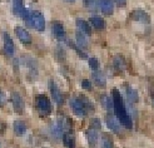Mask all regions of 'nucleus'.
<instances>
[{
	"label": "nucleus",
	"instance_id": "obj_17",
	"mask_svg": "<svg viewBox=\"0 0 154 148\" xmlns=\"http://www.w3.org/2000/svg\"><path fill=\"white\" fill-rule=\"evenodd\" d=\"M13 128H14V132L18 136H24L25 132H26V126L23 121H15L13 124Z\"/></svg>",
	"mask_w": 154,
	"mask_h": 148
},
{
	"label": "nucleus",
	"instance_id": "obj_24",
	"mask_svg": "<svg viewBox=\"0 0 154 148\" xmlns=\"http://www.w3.org/2000/svg\"><path fill=\"white\" fill-rule=\"evenodd\" d=\"M50 133H51L53 138L59 139V138L61 137V134H63V131H61L60 127L57 124V126H51V128H50Z\"/></svg>",
	"mask_w": 154,
	"mask_h": 148
},
{
	"label": "nucleus",
	"instance_id": "obj_31",
	"mask_svg": "<svg viewBox=\"0 0 154 148\" xmlns=\"http://www.w3.org/2000/svg\"><path fill=\"white\" fill-rule=\"evenodd\" d=\"M91 126H93L95 129H99L102 127V123H100V121H99L98 118H94V119H91Z\"/></svg>",
	"mask_w": 154,
	"mask_h": 148
},
{
	"label": "nucleus",
	"instance_id": "obj_5",
	"mask_svg": "<svg viewBox=\"0 0 154 148\" xmlns=\"http://www.w3.org/2000/svg\"><path fill=\"white\" fill-rule=\"evenodd\" d=\"M51 32L53 35L55 36V39H58L59 42H65L66 40V33H65V29L64 25L59 21H54L51 24Z\"/></svg>",
	"mask_w": 154,
	"mask_h": 148
},
{
	"label": "nucleus",
	"instance_id": "obj_16",
	"mask_svg": "<svg viewBox=\"0 0 154 148\" xmlns=\"http://www.w3.org/2000/svg\"><path fill=\"white\" fill-rule=\"evenodd\" d=\"M93 79H94V83L98 85L99 88H104L105 87V83H106V79H105V75L100 72H93Z\"/></svg>",
	"mask_w": 154,
	"mask_h": 148
},
{
	"label": "nucleus",
	"instance_id": "obj_7",
	"mask_svg": "<svg viewBox=\"0 0 154 148\" xmlns=\"http://www.w3.org/2000/svg\"><path fill=\"white\" fill-rule=\"evenodd\" d=\"M3 40H4V52L8 57H13L15 53V45L13 39L8 33H3Z\"/></svg>",
	"mask_w": 154,
	"mask_h": 148
},
{
	"label": "nucleus",
	"instance_id": "obj_18",
	"mask_svg": "<svg viewBox=\"0 0 154 148\" xmlns=\"http://www.w3.org/2000/svg\"><path fill=\"white\" fill-rule=\"evenodd\" d=\"M63 142H64V146L66 148H75V138H74V134L72 133V132L64 133Z\"/></svg>",
	"mask_w": 154,
	"mask_h": 148
},
{
	"label": "nucleus",
	"instance_id": "obj_32",
	"mask_svg": "<svg viewBox=\"0 0 154 148\" xmlns=\"http://www.w3.org/2000/svg\"><path fill=\"white\" fill-rule=\"evenodd\" d=\"M114 3L117 4L118 6H120V8H122V6H124V5L127 4V0H114Z\"/></svg>",
	"mask_w": 154,
	"mask_h": 148
},
{
	"label": "nucleus",
	"instance_id": "obj_13",
	"mask_svg": "<svg viewBox=\"0 0 154 148\" xmlns=\"http://www.w3.org/2000/svg\"><path fill=\"white\" fill-rule=\"evenodd\" d=\"M26 11L25 6H24V2L23 0H13V13L17 15V17L23 18V15Z\"/></svg>",
	"mask_w": 154,
	"mask_h": 148
},
{
	"label": "nucleus",
	"instance_id": "obj_29",
	"mask_svg": "<svg viewBox=\"0 0 154 148\" xmlns=\"http://www.w3.org/2000/svg\"><path fill=\"white\" fill-rule=\"evenodd\" d=\"M82 87H83L84 89H87V90H91V83H90L88 79H84V80L82 82Z\"/></svg>",
	"mask_w": 154,
	"mask_h": 148
},
{
	"label": "nucleus",
	"instance_id": "obj_11",
	"mask_svg": "<svg viewBox=\"0 0 154 148\" xmlns=\"http://www.w3.org/2000/svg\"><path fill=\"white\" fill-rule=\"evenodd\" d=\"M119 119L118 118H115L114 115H112V114H109L108 115V118H106V126L109 127L114 133H117V134H119L120 133V126H119Z\"/></svg>",
	"mask_w": 154,
	"mask_h": 148
},
{
	"label": "nucleus",
	"instance_id": "obj_8",
	"mask_svg": "<svg viewBox=\"0 0 154 148\" xmlns=\"http://www.w3.org/2000/svg\"><path fill=\"white\" fill-rule=\"evenodd\" d=\"M49 89H50V93H51V97L54 99V102L57 104H63V94H61V92L59 90L57 83L54 80H49Z\"/></svg>",
	"mask_w": 154,
	"mask_h": 148
},
{
	"label": "nucleus",
	"instance_id": "obj_26",
	"mask_svg": "<svg viewBox=\"0 0 154 148\" xmlns=\"http://www.w3.org/2000/svg\"><path fill=\"white\" fill-rule=\"evenodd\" d=\"M89 67H90V69H91L93 72L98 71V69H99V60H98L95 57H91V58L89 59Z\"/></svg>",
	"mask_w": 154,
	"mask_h": 148
},
{
	"label": "nucleus",
	"instance_id": "obj_27",
	"mask_svg": "<svg viewBox=\"0 0 154 148\" xmlns=\"http://www.w3.org/2000/svg\"><path fill=\"white\" fill-rule=\"evenodd\" d=\"M70 44H72V48H73V49H75V50H76V53H78L79 55H80V58H87V54H85V52H84V49H83V48L80 49V46H79V45L73 44V43H70Z\"/></svg>",
	"mask_w": 154,
	"mask_h": 148
},
{
	"label": "nucleus",
	"instance_id": "obj_1",
	"mask_svg": "<svg viewBox=\"0 0 154 148\" xmlns=\"http://www.w3.org/2000/svg\"><path fill=\"white\" fill-rule=\"evenodd\" d=\"M112 99H113V104H114V112L117 118L119 119L122 126H124L128 129L133 128V121L130 118V115L128 114L125 105H124V100H123V97L119 93L118 89H113L112 90Z\"/></svg>",
	"mask_w": 154,
	"mask_h": 148
},
{
	"label": "nucleus",
	"instance_id": "obj_25",
	"mask_svg": "<svg viewBox=\"0 0 154 148\" xmlns=\"http://www.w3.org/2000/svg\"><path fill=\"white\" fill-rule=\"evenodd\" d=\"M102 148H114L113 141L109 138V136H106V134L103 136V138H102Z\"/></svg>",
	"mask_w": 154,
	"mask_h": 148
},
{
	"label": "nucleus",
	"instance_id": "obj_4",
	"mask_svg": "<svg viewBox=\"0 0 154 148\" xmlns=\"http://www.w3.org/2000/svg\"><path fill=\"white\" fill-rule=\"evenodd\" d=\"M32 28H35L38 32L45 30V19L40 11H32Z\"/></svg>",
	"mask_w": 154,
	"mask_h": 148
},
{
	"label": "nucleus",
	"instance_id": "obj_28",
	"mask_svg": "<svg viewBox=\"0 0 154 148\" xmlns=\"http://www.w3.org/2000/svg\"><path fill=\"white\" fill-rule=\"evenodd\" d=\"M83 3L88 9H94L95 8V0H83Z\"/></svg>",
	"mask_w": 154,
	"mask_h": 148
},
{
	"label": "nucleus",
	"instance_id": "obj_6",
	"mask_svg": "<svg viewBox=\"0 0 154 148\" xmlns=\"http://www.w3.org/2000/svg\"><path fill=\"white\" fill-rule=\"evenodd\" d=\"M11 102H13V108L14 111L21 114L23 112H24V100H23L20 93L18 92H13L11 93Z\"/></svg>",
	"mask_w": 154,
	"mask_h": 148
},
{
	"label": "nucleus",
	"instance_id": "obj_23",
	"mask_svg": "<svg viewBox=\"0 0 154 148\" xmlns=\"http://www.w3.org/2000/svg\"><path fill=\"white\" fill-rule=\"evenodd\" d=\"M114 67L117 68L118 71H124L125 63H124V59H123L120 55H117L114 58Z\"/></svg>",
	"mask_w": 154,
	"mask_h": 148
},
{
	"label": "nucleus",
	"instance_id": "obj_22",
	"mask_svg": "<svg viewBox=\"0 0 154 148\" xmlns=\"http://www.w3.org/2000/svg\"><path fill=\"white\" fill-rule=\"evenodd\" d=\"M76 42H78L79 46H80V48H83V49L88 46V39H87V35L84 34V33H82V32H78V33H76Z\"/></svg>",
	"mask_w": 154,
	"mask_h": 148
},
{
	"label": "nucleus",
	"instance_id": "obj_12",
	"mask_svg": "<svg viewBox=\"0 0 154 148\" xmlns=\"http://www.w3.org/2000/svg\"><path fill=\"white\" fill-rule=\"evenodd\" d=\"M132 19H134L135 21H139V23H145V24H148L150 21L149 15L144 10H134L132 13Z\"/></svg>",
	"mask_w": 154,
	"mask_h": 148
},
{
	"label": "nucleus",
	"instance_id": "obj_2",
	"mask_svg": "<svg viewBox=\"0 0 154 148\" xmlns=\"http://www.w3.org/2000/svg\"><path fill=\"white\" fill-rule=\"evenodd\" d=\"M35 105H36V109H38V112H39V114L42 117H47V115H49L51 113L50 100H49V98L45 94L36 96V98H35Z\"/></svg>",
	"mask_w": 154,
	"mask_h": 148
},
{
	"label": "nucleus",
	"instance_id": "obj_19",
	"mask_svg": "<svg viewBox=\"0 0 154 148\" xmlns=\"http://www.w3.org/2000/svg\"><path fill=\"white\" fill-rule=\"evenodd\" d=\"M87 138H88V142H89V146L91 148H94L97 146V141H98V134L94 128H90L87 131Z\"/></svg>",
	"mask_w": 154,
	"mask_h": 148
},
{
	"label": "nucleus",
	"instance_id": "obj_15",
	"mask_svg": "<svg viewBox=\"0 0 154 148\" xmlns=\"http://www.w3.org/2000/svg\"><path fill=\"white\" fill-rule=\"evenodd\" d=\"M76 27H78L79 32L84 33L85 35H90L91 34V27L89 25V23L83 20V19H78L76 20Z\"/></svg>",
	"mask_w": 154,
	"mask_h": 148
},
{
	"label": "nucleus",
	"instance_id": "obj_20",
	"mask_svg": "<svg viewBox=\"0 0 154 148\" xmlns=\"http://www.w3.org/2000/svg\"><path fill=\"white\" fill-rule=\"evenodd\" d=\"M90 24L93 25L97 30H103V29H105V21H104V19H102L100 17H91L90 18Z\"/></svg>",
	"mask_w": 154,
	"mask_h": 148
},
{
	"label": "nucleus",
	"instance_id": "obj_3",
	"mask_svg": "<svg viewBox=\"0 0 154 148\" xmlns=\"http://www.w3.org/2000/svg\"><path fill=\"white\" fill-rule=\"evenodd\" d=\"M69 104H70L72 111L74 112L75 115L84 117L87 114V108H85V105H84L82 99H79V98H70V100H69Z\"/></svg>",
	"mask_w": 154,
	"mask_h": 148
},
{
	"label": "nucleus",
	"instance_id": "obj_10",
	"mask_svg": "<svg viewBox=\"0 0 154 148\" xmlns=\"http://www.w3.org/2000/svg\"><path fill=\"white\" fill-rule=\"evenodd\" d=\"M17 36L19 38V40L23 43V44H32V35L29 34V32L23 28V27H18L17 28Z\"/></svg>",
	"mask_w": 154,
	"mask_h": 148
},
{
	"label": "nucleus",
	"instance_id": "obj_14",
	"mask_svg": "<svg viewBox=\"0 0 154 148\" xmlns=\"http://www.w3.org/2000/svg\"><path fill=\"white\" fill-rule=\"evenodd\" d=\"M58 126L60 127L61 131L65 132V133L72 132V122L69 118H66V117H60L58 119Z\"/></svg>",
	"mask_w": 154,
	"mask_h": 148
},
{
	"label": "nucleus",
	"instance_id": "obj_34",
	"mask_svg": "<svg viewBox=\"0 0 154 148\" xmlns=\"http://www.w3.org/2000/svg\"><path fill=\"white\" fill-rule=\"evenodd\" d=\"M152 103H153V107H154V97H152Z\"/></svg>",
	"mask_w": 154,
	"mask_h": 148
},
{
	"label": "nucleus",
	"instance_id": "obj_21",
	"mask_svg": "<svg viewBox=\"0 0 154 148\" xmlns=\"http://www.w3.org/2000/svg\"><path fill=\"white\" fill-rule=\"evenodd\" d=\"M127 97L132 103H137L139 100V96H138V92L132 88V87H127Z\"/></svg>",
	"mask_w": 154,
	"mask_h": 148
},
{
	"label": "nucleus",
	"instance_id": "obj_33",
	"mask_svg": "<svg viewBox=\"0 0 154 148\" xmlns=\"http://www.w3.org/2000/svg\"><path fill=\"white\" fill-rule=\"evenodd\" d=\"M65 2H68V3H74L75 0H65Z\"/></svg>",
	"mask_w": 154,
	"mask_h": 148
},
{
	"label": "nucleus",
	"instance_id": "obj_30",
	"mask_svg": "<svg viewBox=\"0 0 154 148\" xmlns=\"http://www.w3.org/2000/svg\"><path fill=\"white\" fill-rule=\"evenodd\" d=\"M6 103V97H5V93L3 90H0V108L4 107Z\"/></svg>",
	"mask_w": 154,
	"mask_h": 148
},
{
	"label": "nucleus",
	"instance_id": "obj_9",
	"mask_svg": "<svg viewBox=\"0 0 154 148\" xmlns=\"http://www.w3.org/2000/svg\"><path fill=\"white\" fill-rule=\"evenodd\" d=\"M98 6L104 15H112L114 11V5L112 0H98Z\"/></svg>",
	"mask_w": 154,
	"mask_h": 148
}]
</instances>
